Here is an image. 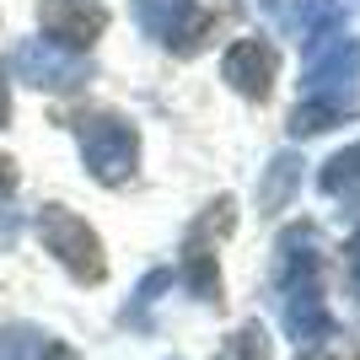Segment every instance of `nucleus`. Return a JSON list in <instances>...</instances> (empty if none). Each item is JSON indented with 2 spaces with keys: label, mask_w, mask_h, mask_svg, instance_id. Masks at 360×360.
I'll return each mask as SVG.
<instances>
[{
  "label": "nucleus",
  "mask_w": 360,
  "mask_h": 360,
  "mask_svg": "<svg viewBox=\"0 0 360 360\" xmlns=\"http://www.w3.org/2000/svg\"><path fill=\"white\" fill-rule=\"evenodd\" d=\"M360 86V38H345V32H328L312 44V60H307V75H301V91L312 103H333L345 108V97Z\"/></svg>",
  "instance_id": "4"
},
{
  "label": "nucleus",
  "mask_w": 360,
  "mask_h": 360,
  "mask_svg": "<svg viewBox=\"0 0 360 360\" xmlns=\"http://www.w3.org/2000/svg\"><path fill=\"white\" fill-rule=\"evenodd\" d=\"M339 119V108L333 103H312V97H307V103H296V113H290V135H323V129H328V124Z\"/></svg>",
  "instance_id": "13"
},
{
  "label": "nucleus",
  "mask_w": 360,
  "mask_h": 360,
  "mask_svg": "<svg viewBox=\"0 0 360 360\" xmlns=\"http://www.w3.org/2000/svg\"><path fill=\"white\" fill-rule=\"evenodd\" d=\"M258 6L269 11V22L285 38H301L307 49L328 32H345V6L339 0H258Z\"/></svg>",
  "instance_id": "7"
},
{
  "label": "nucleus",
  "mask_w": 360,
  "mask_h": 360,
  "mask_svg": "<svg viewBox=\"0 0 360 360\" xmlns=\"http://www.w3.org/2000/svg\"><path fill=\"white\" fill-rule=\"evenodd\" d=\"M317 188H323L328 199H339V194L349 199V194H355V188H360V140H355V146H345V150H339V156H333L328 167H323Z\"/></svg>",
  "instance_id": "10"
},
{
  "label": "nucleus",
  "mask_w": 360,
  "mask_h": 360,
  "mask_svg": "<svg viewBox=\"0 0 360 360\" xmlns=\"http://www.w3.org/2000/svg\"><path fill=\"white\" fill-rule=\"evenodd\" d=\"M0 113H6V108H0Z\"/></svg>",
  "instance_id": "19"
},
{
  "label": "nucleus",
  "mask_w": 360,
  "mask_h": 360,
  "mask_svg": "<svg viewBox=\"0 0 360 360\" xmlns=\"http://www.w3.org/2000/svg\"><path fill=\"white\" fill-rule=\"evenodd\" d=\"M274 65H280L274 44H264V38H237L221 60V75H226V86L242 91V97H264L269 81H274Z\"/></svg>",
  "instance_id": "8"
},
{
  "label": "nucleus",
  "mask_w": 360,
  "mask_h": 360,
  "mask_svg": "<svg viewBox=\"0 0 360 360\" xmlns=\"http://www.w3.org/2000/svg\"><path fill=\"white\" fill-rule=\"evenodd\" d=\"M296 360H339V355H333V345H317V349H301Z\"/></svg>",
  "instance_id": "18"
},
{
  "label": "nucleus",
  "mask_w": 360,
  "mask_h": 360,
  "mask_svg": "<svg viewBox=\"0 0 360 360\" xmlns=\"http://www.w3.org/2000/svg\"><path fill=\"white\" fill-rule=\"evenodd\" d=\"M296 178H301V162L296 156H274L269 162V172H264V188H258V205H264V210H280V205H285L290 199V188H296Z\"/></svg>",
  "instance_id": "11"
},
{
  "label": "nucleus",
  "mask_w": 360,
  "mask_h": 360,
  "mask_svg": "<svg viewBox=\"0 0 360 360\" xmlns=\"http://www.w3.org/2000/svg\"><path fill=\"white\" fill-rule=\"evenodd\" d=\"M345 274H349V290L360 296V237L349 242V264H345Z\"/></svg>",
  "instance_id": "16"
},
{
  "label": "nucleus",
  "mask_w": 360,
  "mask_h": 360,
  "mask_svg": "<svg viewBox=\"0 0 360 360\" xmlns=\"http://www.w3.org/2000/svg\"><path fill=\"white\" fill-rule=\"evenodd\" d=\"M0 360H70V349L54 333L16 323V328H0Z\"/></svg>",
  "instance_id": "9"
},
{
  "label": "nucleus",
  "mask_w": 360,
  "mask_h": 360,
  "mask_svg": "<svg viewBox=\"0 0 360 360\" xmlns=\"http://www.w3.org/2000/svg\"><path fill=\"white\" fill-rule=\"evenodd\" d=\"M135 22L146 38H156L162 49H194L210 32V11L194 0H135Z\"/></svg>",
  "instance_id": "6"
},
{
  "label": "nucleus",
  "mask_w": 360,
  "mask_h": 360,
  "mask_svg": "<svg viewBox=\"0 0 360 360\" xmlns=\"http://www.w3.org/2000/svg\"><path fill=\"white\" fill-rule=\"evenodd\" d=\"M81 135V156H86V172L97 183H124L135 172V156H140V135L135 124L113 119V113H91V119L75 124Z\"/></svg>",
  "instance_id": "3"
},
{
  "label": "nucleus",
  "mask_w": 360,
  "mask_h": 360,
  "mask_svg": "<svg viewBox=\"0 0 360 360\" xmlns=\"http://www.w3.org/2000/svg\"><path fill=\"white\" fill-rule=\"evenodd\" d=\"M16 237H22V215H16V210H0V253L16 248Z\"/></svg>",
  "instance_id": "15"
},
{
  "label": "nucleus",
  "mask_w": 360,
  "mask_h": 360,
  "mask_svg": "<svg viewBox=\"0 0 360 360\" xmlns=\"http://www.w3.org/2000/svg\"><path fill=\"white\" fill-rule=\"evenodd\" d=\"M16 188V167H11V156H0V194H11Z\"/></svg>",
  "instance_id": "17"
},
{
  "label": "nucleus",
  "mask_w": 360,
  "mask_h": 360,
  "mask_svg": "<svg viewBox=\"0 0 360 360\" xmlns=\"http://www.w3.org/2000/svg\"><path fill=\"white\" fill-rule=\"evenodd\" d=\"M274 296H280V323L296 339L301 349L333 345L339 328H333L328 307H323V285H317V269H323V248H317L312 226H290L280 248H274Z\"/></svg>",
  "instance_id": "1"
},
{
  "label": "nucleus",
  "mask_w": 360,
  "mask_h": 360,
  "mask_svg": "<svg viewBox=\"0 0 360 360\" xmlns=\"http://www.w3.org/2000/svg\"><path fill=\"white\" fill-rule=\"evenodd\" d=\"M16 75L38 91H75L81 81L91 75V60L86 54H75V49L54 44V38H22L11 54Z\"/></svg>",
  "instance_id": "5"
},
{
  "label": "nucleus",
  "mask_w": 360,
  "mask_h": 360,
  "mask_svg": "<svg viewBox=\"0 0 360 360\" xmlns=\"http://www.w3.org/2000/svg\"><path fill=\"white\" fill-rule=\"evenodd\" d=\"M38 237H44V248L60 258L75 280H86V285L103 280V269H108L103 242H97V231H91L81 215H70L65 205H44V210H38Z\"/></svg>",
  "instance_id": "2"
},
{
  "label": "nucleus",
  "mask_w": 360,
  "mask_h": 360,
  "mask_svg": "<svg viewBox=\"0 0 360 360\" xmlns=\"http://www.w3.org/2000/svg\"><path fill=\"white\" fill-rule=\"evenodd\" d=\"M167 285H172V274H167V269L146 274V285H140V290H135V301L124 307V323H135V328H146V307L156 301V290H167Z\"/></svg>",
  "instance_id": "14"
},
{
  "label": "nucleus",
  "mask_w": 360,
  "mask_h": 360,
  "mask_svg": "<svg viewBox=\"0 0 360 360\" xmlns=\"http://www.w3.org/2000/svg\"><path fill=\"white\" fill-rule=\"evenodd\" d=\"M215 360H269V333L258 328V323H242V328L221 345Z\"/></svg>",
  "instance_id": "12"
}]
</instances>
